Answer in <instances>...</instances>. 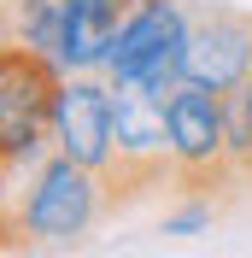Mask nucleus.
Masks as SVG:
<instances>
[{"label":"nucleus","mask_w":252,"mask_h":258,"mask_svg":"<svg viewBox=\"0 0 252 258\" xmlns=\"http://www.w3.org/2000/svg\"><path fill=\"white\" fill-rule=\"evenodd\" d=\"M188 24L194 18L182 12V0H141L123 18L117 41H111L106 77L129 82V88H147L153 100H170L188 82V71H182V59H188Z\"/></svg>","instance_id":"7ed1b4c3"},{"label":"nucleus","mask_w":252,"mask_h":258,"mask_svg":"<svg viewBox=\"0 0 252 258\" xmlns=\"http://www.w3.org/2000/svg\"><path fill=\"white\" fill-rule=\"evenodd\" d=\"M65 77L71 71L59 59L24 47V41L0 53V164H6V182L18 176V164L35 170L53 153V100H59Z\"/></svg>","instance_id":"f03ea898"},{"label":"nucleus","mask_w":252,"mask_h":258,"mask_svg":"<svg viewBox=\"0 0 252 258\" xmlns=\"http://www.w3.org/2000/svg\"><path fill=\"white\" fill-rule=\"evenodd\" d=\"M141 0H65V71H106L111 41Z\"/></svg>","instance_id":"0eeeda50"},{"label":"nucleus","mask_w":252,"mask_h":258,"mask_svg":"<svg viewBox=\"0 0 252 258\" xmlns=\"http://www.w3.org/2000/svg\"><path fill=\"white\" fill-rule=\"evenodd\" d=\"M188 82L235 94L252 71V18L229 12V6H200L188 24V59H182Z\"/></svg>","instance_id":"423d86ee"},{"label":"nucleus","mask_w":252,"mask_h":258,"mask_svg":"<svg viewBox=\"0 0 252 258\" xmlns=\"http://www.w3.org/2000/svg\"><path fill=\"white\" fill-rule=\"evenodd\" d=\"M100 211H106V176L94 164H77L71 153L53 147L30 170L24 206L6 211V229H12L6 246H18V235H24V246H71L94 229Z\"/></svg>","instance_id":"f257e3e1"},{"label":"nucleus","mask_w":252,"mask_h":258,"mask_svg":"<svg viewBox=\"0 0 252 258\" xmlns=\"http://www.w3.org/2000/svg\"><path fill=\"white\" fill-rule=\"evenodd\" d=\"M12 41H24V47L59 59V53H65V0H18Z\"/></svg>","instance_id":"6e6552de"},{"label":"nucleus","mask_w":252,"mask_h":258,"mask_svg":"<svg viewBox=\"0 0 252 258\" xmlns=\"http://www.w3.org/2000/svg\"><path fill=\"white\" fill-rule=\"evenodd\" d=\"M111 106H117V82H100L88 71H71L53 100V147L71 153L77 164H111Z\"/></svg>","instance_id":"39448f33"},{"label":"nucleus","mask_w":252,"mask_h":258,"mask_svg":"<svg viewBox=\"0 0 252 258\" xmlns=\"http://www.w3.org/2000/svg\"><path fill=\"white\" fill-rule=\"evenodd\" d=\"M235 94H240V106H246V117H252V71H246V82H240Z\"/></svg>","instance_id":"9d476101"},{"label":"nucleus","mask_w":252,"mask_h":258,"mask_svg":"<svg viewBox=\"0 0 252 258\" xmlns=\"http://www.w3.org/2000/svg\"><path fill=\"white\" fill-rule=\"evenodd\" d=\"M200 229H211V194H188L176 211H164V235H176V241H188Z\"/></svg>","instance_id":"1a4fd4ad"},{"label":"nucleus","mask_w":252,"mask_h":258,"mask_svg":"<svg viewBox=\"0 0 252 258\" xmlns=\"http://www.w3.org/2000/svg\"><path fill=\"white\" fill-rule=\"evenodd\" d=\"M164 123H170V159L182 194H211L229 176H240L235 147H229V94L182 82L164 100Z\"/></svg>","instance_id":"20e7f679"}]
</instances>
